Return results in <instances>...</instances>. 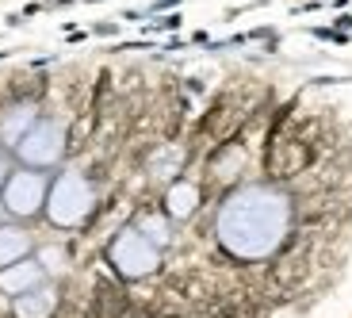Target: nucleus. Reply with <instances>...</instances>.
I'll return each mask as SVG.
<instances>
[{
    "mask_svg": "<svg viewBox=\"0 0 352 318\" xmlns=\"http://www.w3.org/2000/svg\"><path fill=\"white\" fill-rule=\"evenodd\" d=\"M287 234V204L272 192H241L222 207L219 238L234 257H268Z\"/></svg>",
    "mask_w": 352,
    "mask_h": 318,
    "instance_id": "1",
    "label": "nucleus"
},
{
    "mask_svg": "<svg viewBox=\"0 0 352 318\" xmlns=\"http://www.w3.org/2000/svg\"><path fill=\"white\" fill-rule=\"evenodd\" d=\"M111 257H115V265L123 268L126 276H146V273L157 268V246H153L142 230H126L123 238L115 242Z\"/></svg>",
    "mask_w": 352,
    "mask_h": 318,
    "instance_id": "2",
    "label": "nucleus"
},
{
    "mask_svg": "<svg viewBox=\"0 0 352 318\" xmlns=\"http://www.w3.org/2000/svg\"><path fill=\"white\" fill-rule=\"evenodd\" d=\"M88 204H92V192H88V184L80 177H65L62 184H58V192H54V222H62V226H73V222H80L88 215Z\"/></svg>",
    "mask_w": 352,
    "mask_h": 318,
    "instance_id": "3",
    "label": "nucleus"
},
{
    "mask_svg": "<svg viewBox=\"0 0 352 318\" xmlns=\"http://www.w3.org/2000/svg\"><path fill=\"white\" fill-rule=\"evenodd\" d=\"M43 204V180L38 177H16L12 180V188H8V207L12 211H19V215H31L35 207Z\"/></svg>",
    "mask_w": 352,
    "mask_h": 318,
    "instance_id": "4",
    "label": "nucleus"
},
{
    "mask_svg": "<svg viewBox=\"0 0 352 318\" xmlns=\"http://www.w3.org/2000/svg\"><path fill=\"white\" fill-rule=\"evenodd\" d=\"M38 280V265H31V261H27V265H12L8 273L0 276V284H4V292H27V288H31V284Z\"/></svg>",
    "mask_w": 352,
    "mask_h": 318,
    "instance_id": "5",
    "label": "nucleus"
},
{
    "mask_svg": "<svg viewBox=\"0 0 352 318\" xmlns=\"http://www.w3.org/2000/svg\"><path fill=\"white\" fill-rule=\"evenodd\" d=\"M27 253V234L23 230H0V265H12L16 257Z\"/></svg>",
    "mask_w": 352,
    "mask_h": 318,
    "instance_id": "6",
    "label": "nucleus"
},
{
    "mask_svg": "<svg viewBox=\"0 0 352 318\" xmlns=\"http://www.w3.org/2000/svg\"><path fill=\"white\" fill-rule=\"evenodd\" d=\"M16 310L19 318H46L54 310V292H35L31 299H19Z\"/></svg>",
    "mask_w": 352,
    "mask_h": 318,
    "instance_id": "7",
    "label": "nucleus"
},
{
    "mask_svg": "<svg viewBox=\"0 0 352 318\" xmlns=\"http://www.w3.org/2000/svg\"><path fill=\"white\" fill-rule=\"evenodd\" d=\"M192 211V192H173V215H188Z\"/></svg>",
    "mask_w": 352,
    "mask_h": 318,
    "instance_id": "8",
    "label": "nucleus"
}]
</instances>
